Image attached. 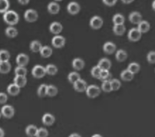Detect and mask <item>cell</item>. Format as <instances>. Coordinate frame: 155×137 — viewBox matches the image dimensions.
Wrapping results in <instances>:
<instances>
[{
    "mask_svg": "<svg viewBox=\"0 0 155 137\" xmlns=\"http://www.w3.org/2000/svg\"><path fill=\"white\" fill-rule=\"evenodd\" d=\"M3 19L5 22L9 26L16 25L19 19V16L15 11L9 10L3 14Z\"/></svg>",
    "mask_w": 155,
    "mask_h": 137,
    "instance_id": "1",
    "label": "cell"
},
{
    "mask_svg": "<svg viewBox=\"0 0 155 137\" xmlns=\"http://www.w3.org/2000/svg\"><path fill=\"white\" fill-rule=\"evenodd\" d=\"M24 17L25 20L27 22L32 23L36 21L38 17L37 12L33 9H28L25 12Z\"/></svg>",
    "mask_w": 155,
    "mask_h": 137,
    "instance_id": "2",
    "label": "cell"
},
{
    "mask_svg": "<svg viewBox=\"0 0 155 137\" xmlns=\"http://www.w3.org/2000/svg\"><path fill=\"white\" fill-rule=\"evenodd\" d=\"M32 76L37 79L43 77L46 74L45 67L39 65H36L32 68L31 71Z\"/></svg>",
    "mask_w": 155,
    "mask_h": 137,
    "instance_id": "3",
    "label": "cell"
},
{
    "mask_svg": "<svg viewBox=\"0 0 155 137\" xmlns=\"http://www.w3.org/2000/svg\"><path fill=\"white\" fill-rule=\"evenodd\" d=\"M51 43L52 46L54 48H60L64 46L66 43V39L62 36L55 35L52 38Z\"/></svg>",
    "mask_w": 155,
    "mask_h": 137,
    "instance_id": "4",
    "label": "cell"
},
{
    "mask_svg": "<svg viewBox=\"0 0 155 137\" xmlns=\"http://www.w3.org/2000/svg\"><path fill=\"white\" fill-rule=\"evenodd\" d=\"M1 113L5 118L10 119L14 116L15 110L12 106L10 105H5L2 108Z\"/></svg>",
    "mask_w": 155,
    "mask_h": 137,
    "instance_id": "5",
    "label": "cell"
},
{
    "mask_svg": "<svg viewBox=\"0 0 155 137\" xmlns=\"http://www.w3.org/2000/svg\"><path fill=\"white\" fill-rule=\"evenodd\" d=\"M142 34L137 28H134L129 31L127 35L128 38L131 42H137L140 39Z\"/></svg>",
    "mask_w": 155,
    "mask_h": 137,
    "instance_id": "6",
    "label": "cell"
},
{
    "mask_svg": "<svg viewBox=\"0 0 155 137\" xmlns=\"http://www.w3.org/2000/svg\"><path fill=\"white\" fill-rule=\"evenodd\" d=\"M103 24V20L102 18L98 16H94L90 20L89 24L90 27L93 29L97 30L100 28Z\"/></svg>",
    "mask_w": 155,
    "mask_h": 137,
    "instance_id": "7",
    "label": "cell"
},
{
    "mask_svg": "<svg viewBox=\"0 0 155 137\" xmlns=\"http://www.w3.org/2000/svg\"><path fill=\"white\" fill-rule=\"evenodd\" d=\"M99 87L95 85H91L87 87L86 91L87 95L90 98H94L98 96L101 93Z\"/></svg>",
    "mask_w": 155,
    "mask_h": 137,
    "instance_id": "8",
    "label": "cell"
},
{
    "mask_svg": "<svg viewBox=\"0 0 155 137\" xmlns=\"http://www.w3.org/2000/svg\"><path fill=\"white\" fill-rule=\"evenodd\" d=\"M29 60L28 55L24 53L18 54L16 58V62L18 66L25 67L28 64Z\"/></svg>",
    "mask_w": 155,
    "mask_h": 137,
    "instance_id": "9",
    "label": "cell"
},
{
    "mask_svg": "<svg viewBox=\"0 0 155 137\" xmlns=\"http://www.w3.org/2000/svg\"><path fill=\"white\" fill-rule=\"evenodd\" d=\"M67 9L68 12L71 15H75L78 14L81 9L79 4L75 2L69 3L67 6Z\"/></svg>",
    "mask_w": 155,
    "mask_h": 137,
    "instance_id": "10",
    "label": "cell"
},
{
    "mask_svg": "<svg viewBox=\"0 0 155 137\" xmlns=\"http://www.w3.org/2000/svg\"><path fill=\"white\" fill-rule=\"evenodd\" d=\"M63 27L61 23L58 22H52L49 25V30L52 34L58 35L62 31Z\"/></svg>",
    "mask_w": 155,
    "mask_h": 137,
    "instance_id": "11",
    "label": "cell"
},
{
    "mask_svg": "<svg viewBox=\"0 0 155 137\" xmlns=\"http://www.w3.org/2000/svg\"><path fill=\"white\" fill-rule=\"evenodd\" d=\"M41 120L43 123L44 125L47 126H50L54 123L55 118L51 114L46 113L43 115Z\"/></svg>",
    "mask_w": 155,
    "mask_h": 137,
    "instance_id": "12",
    "label": "cell"
},
{
    "mask_svg": "<svg viewBox=\"0 0 155 137\" xmlns=\"http://www.w3.org/2000/svg\"><path fill=\"white\" fill-rule=\"evenodd\" d=\"M128 18L130 22L134 24L138 25L142 20L141 14L136 11L131 12L129 15Z\"/></svg>",
    "mask_w": 155,
    "mask_h": 137,
    "instance_id": "13",
    "label": "cell"
},
{
    "mask_svg": "<svg viewBox=\"0 0 155 137\" xmlns=\"http://www.w3.org/2000/svg\"><path fill=\"white\" fill-rule=\"evenodd\" d=\"M47 9L48 12L52 15L58 14L60 10V7L59 4L56 2H52L48 3Z\"/></svg>",
    "mask_w": 155,
    "mask_h": 137,
    "instance_id": "14",
    "label": "cell"
},
{
    "mask_svg": "<svg viewBox=\"0 0 155 137\" xmlns=\"http://www.w3.org/2000/svg\"><path fill=\"white\" fill-rule=\"evenodd\" d=\"M73 86L74 89L79 92L86 91L88 87L86 82L81 79L73 84Z\"/></svg>",
    "mask_w": 155,
    "mask_h": 137,
    "instance_id": "15",
    "label": "cell"
},
{
    "mask_svg": "<svg viewBox=\"0 0 155 137\" xmlns=\"http://www.w3.org/2000/svg\"><path fill=\"white\" fill-rule=\"evenodd\" d=\"M103 49L104 51L106 53L111 54L116 51V46L114 43L110 42H107L104 44Z\"/></svg>",
    "mask_w": 155,
    "mask_h": 137,
    "instance_id": "16",
    "label": "cell"
},
{
    "mask_svg": "<svg viewBox=\"0 0 155 137\" xmlns=\"http://www.w3.org/2000/svg\"><path fill=\"white\" fill-rule=\"evenodd\" d=\"M102 70H109L111 67V63L109 59L103 58L100 60L97 65Z\"/></svg>",
    "mask_w": 155,
    "mask_h": 137,
    "instance_id": "17",
    "label": "cell"
},
{
    "mask_svg": "<svg viewBox=\"0 0 155 137\" xmlns=\"http://www.w3.org/2000/svg\"><path fill=\"white\" fill-rule=\"evenodd\" d=\"M38 129V128L35 125H29L25 128V133L29 137H35Z\"/></svg>",
    "mask_w": 155,
    "mask_h": 137,
    "instance_id": "18",
    "label": "cell"
},
{
    "mask_svg": "<svg viewBox=\"0 0 155 137\" xmlns=\"http://www.w3.org/2000/svg\"><path fill=\"white\" fill-rule=\"evenodd\" d=\"M43 46L40 42L37 40H34L30 43L29 48L31 51L33 52H39Z\"/></svg>",
    "mask_w": 155,
    "mask_h": 137,
    "instance_id": "19",
    "label": "cell"
},
{
    "mask_svg": "<svg viewBox=\"0 0 155 137\" xmlns=\"http://www.w3.org/2000/svg\"><path fill=\"white\" fill-rule=\"evenodd\" d=\"M13 81V83L20 88L24 87L27 82V79L25 76L15 75Z\"/></svg>",
    "mask_w": 155,
    "mask_h": 137,
    "instance_id": "20",
    "label": "cell"
},
{
    "mask_svg": "<svg viewBox=\"0 0 155 137\" xmlns=\"http://www.w3.org/2000/svg\"><path fill=\"white\" fill-rule=\"evenodd\" d=\"M5 33L6 35L8 37L13 38L18 35V31L17 29L13 26H9L5 28Z\"/></svg>",
    "mask_w": 155,
    "mask_h": 137,
    "instance_id": "21",
    "label": "cell"
},
{
    "mask_svg": "<svg viewBox=\"0 0 155 137\" xmlns=\"http://www.w3.org/2000/svg\"><path fill=\"white\" fill-rule=\"evenodd\" d=\"M7 89L8 93L12 96L17 95L20 91V88L14 83L9 84Z\"/></svg>",
    "mask_w": 155,
    "mask_h": 137,
    "instance_id": "22",
    "label": "cell"
},
{
    "mask_svg": "<svg viewBox=\"0 0 155 137\" xmlns=\"http://www.w3.org/2000/svg\"><path fill=\"white\" fill-rule=\"evenodd\" d=\"M39 53L42 57L47 58L51 55L53 53V50L50 46L44 45L43 46Z\"/></svg>",
    "mask_w": 155,
    "mask_h": 137,
    "instance_id": "23",
    "label": "cell"
},
{
    "mask_svg": "<svg viewBox=\"0 0 155 137\" xmlns=\"http://www.w3.org/2000/svg\"><path fill=\"white\" fill-rule=\"evenodd\" d=\"M85 65L84 61L79 58H74L72 62V65L75 69L80 70L83 69Z\"/></svg>",
    "mask_w": 155,
    "mask_h": 137,
    "instance_id": "24",
    "label": "cell"
},
{
    "mask_svg": "<svg viewBox=\"0 0 155 137\" xmlns=\"http://www.w3.org/2000/svg\"><path fill=\"white\" fill-rule=\"evenodd\" d=\"M126 28L124 24L114 25L113 31L115 34L118 36L123 35L125 32Z\"/></svg>",
    "mask_w": 155,
    "mask_h": 137,
    "instance_id": "25",
    "label": "cell"
},
{
    "mask_svg": "<svg viewBox=\"0 0 155 137\" xmlns=\"http://www.w3.org/2000/svg\"><path fill=\"white\" fill-rule=\"evenodd\" d=\"M12 66L9 61L0 62V72L3 74L9 72L11 69Z\"/></svg>",
    "mask_w": 155,
    "mask_h": 137,
    "instance_id": "26",
    "label": "cell"
},
{
    "mask_svg": "<svg viewBox=\"0 0 155 137\" xmlns=\"http://www.w3.org/2000/svg\"><path fill=\"white\" fill-rule=\"evenodd\" d=\"M137 28L142 33L147 32L150 28L149 23L145 20H142L138 25Z\"/></svg>",
    "mask_w": 155,
    "mask_h": 137,
    "instance_id": "27",
    "label": "cell"
},
{
    "mask_svg": "<svg viewBox=\"0 0 155 137\" xmlns=\"http://www.w3.org/2000/svg\"><path fill=\"white\" fill-rule=\"evenodd\" d=\"M134 74L127 69L123 70L120 75L121 79L125 81H130L134 78Z\"/></svg>",
    "mask_w": 155,
    "mask_h": 137,
    "instance_id": "28",
    "label": "cell"
},
{
    "mask_svg": "<svg viewBox=\"0 0 155 137\" xmlns=\"http://www.w3.org/2000/svg\"><path fill=\"white\" fill-rule=\"evenodd\" d=\"M127 57L126 52L123 49H119L116 52L115 58L119 62H123L125 61Z\"/></svg>",
    "mask_w": 155,
    "mask_h": 137,
    "instance_id": "29",
    "label": "cell"
},
{
    "mask_svg": "<svg viewBox=\"0 0 155 137\" xmlns=\"http://www.w3.org/2000/svg\"><path fill=\"white\" fill-rule=\"evenodd\" d=\"M125 18L121 14L117 13L115 14L112 18V22L114 25L124 24Z\"/></svg>",
    "mask_w": 155,
    "mask_h": 137,
    "instance_id": "30",
    "label": "cell"
},
{
    "mask_svg": "<svg viewBox=\"0 0 155 137\" xmlns=\"http://www.w3.org/2000/svg\"><path fill=\"white\" fill-rule=\"evenodd\" d=\"M46 74L53 75L57 74L58 72L57 67L53 64H48L45 67Z\"/></svg>",
    "mask_w": 155,
    "mask_h": 137,
    "instance_id": "31",
    "label": "cell"
},
{
    "mask_svg": "<svg viewBox=\"0 0 155 137\" xmlns=\"http://www.w3.org/2000/svg\"><path fill=\"white\" fill-rule=\"evenodd\" d=\"M48 85L43 84L41 85L38 88L37 93L40 97L43 98L47 95V91Z\"/></svg>",
    "mask_w": 155,
    "mask_h": 137,
    "instance_id": "32",
    "label": "cell"
},
{
    "mask_svg": "<svg viewBox=\"0 0 155 137\" xmlns=\"http://www.w3.org/2000/svg\"><path fill=\"white\" fill-rule=\"evenodd\" d=\"M127 69L134 75L139 72L140 70V66L138 63L133 62L129 65Z\"/></svg>",
    "mask_w": 155,
    "mask_h": 137,
    "instance_id": "33",
    "label": "cell"
},
{
    "mask_svg": "<svg viewBox=\"0 0 155 137\" xmlns=\"http://www.w3.org/2000/svg\"><path fill=\"white\" fill-rule=\"evenodd\" d=\"M10 7V3L7 0H0V12L4 14L9 10Z\"/></svg>",
    "mask_w": 155,
    "mask_h": 137,
    "instance_id": "34",
    "label": "cell"
},
{
    "mask_svg": "<svg viewBox=\"0 0 155 137\" xmlns=\"http://www.w3.org/2000/svg\"><path fill=\"white\" fill-rule=\"evenodd\" d=\"M112 76L109 70H102L99 79L103 82L104 81H110Z\"/></svg>",
    "mask_w": 155,
    "mask_h": 137,
    "instance_id": "35",
    "label": "cell"
},
{
    "mask_svg": "<svg viewBox=\"0 0 155 137\" xmlns=\"http://www.w3.org/2000/svg\"><path fill=\"white\" fill-rule=\"evenodd\" d=\"M10 57V54L8 50L3 49L0 50V62L9 61Z\"/></svg>",
    "mask_w": 155,
    "mask_h": 137,
    "instance_id": "36",
    "label": "cell"
},
{
    "mask_svg": "<svg viewBox=\"0 0 155 137\" xmlns=\"http://www.w3.org/2000/svg\"><path fill=\"white\" fill-rule=\"evenodd\" d=\"M68 79L70 82L73 84L81 79L80 76L77 72H72L68 74Z\"/></svg>",
    "mask_w": 155,
    "mask_h": 137,
    "instance_id": "37",
    "label": "cell"
},
{
    "mask_svg": "<svg viewBox=\"0 0 155 137\" xmlns=\"http://www.w3.org/2000/svg\"><path fill=\"white\" fill-rule=\"evenodd\" d=\"M14 72L16 76H26L27 70L25 67L17 66L15 69Z\"/></svg>",
    "mask_w": 155,
    "mask_h": 137,
    "instance_id": "38",
    "label": "cell"
},
{
    "mask_svg": "<svg viewBox=\"0 0 155 137\" xmlns=\"http://www.w3.org/2000/svg\"><path fill=\"white\" fill-rule=\"evenodd\" d=\"M58 92V89L55 86L51 85H48L47 95L50 97H54L57 95Z\"/></svg>",
    "mask_w": 155,
    "mask_h": 137,
    "instance_id": "39",
    "label": "cell"
},
{
    "mask_svg": "<svg viewBox=\"0 0 155 137\" xmlns=\"http://www.w3.org/2000/svg\"><path fill=\"white\" fill-rule=\"evenodd\" d=\"M102 70L97 65L91 69V73L92 76L95 78L99 79Z\"/></svg>",
    "mask_w": 155,
    "mask_h": 137,
    "instance_id": "40",
    "label": "cell"
},
{
    "mask_svg": "<svg viewBox=\"0 0 155 137\" xmlns=\"http://www.w3.org/2000/svg\"><path fill=\"white\" fill-rule=\"evenodd\" d=\"M48 132L45 128L41 127L38 128L35 137H48Z\"/></svg>",
    "mask_w": 155,
    "mask_h": 137,
    "instance_id": "41",
    "label": "cell"
},
{
    "mask_svg": "<svg viewBox=\"0 0 155 137\" xmlns=\"http://www.w3.org/2000/svg\"><path fill=\"white\" fill-rule=\"evenodd\" d=\"M110 81L103 82L101 85V88L104 91L108 92L112 91Z\"/></svg>",
    "mask_w": 155,
    "mask_h": 137,
    "instance_id": "42",
    "label": "cell"
},
{
    "mask_svg": "<svg viewBox=\"0 0 155 137\" xmlns=\"http://www.w3.org/2000/svg\"><path fill=\"white\" fill-rule=\"evenodd\" d=\"M110 83L112 91H116L119 89L121 85L120 81L117 79H114L110 81Z\"/></svg>",
    "mask_w": 155,
    "mask_h": 137,
    "instance_id": "43",
    "label": "cell"
},
{
    "mask_svg": "<svg viewBox=\"0 0 155 137\" xmlns=\"http://www.w3.org/2000/svg\"><path fill=\"white\" fill-rule=\"evenodd\" d=\"M148 62L152 64H155V51H151L147 54V56Z\"/></svg>",
    "mask_w": 155,
    "mask_h": 137,
    "instance_id": "44",
    "label": "cell"
},
{
    "mask_svg": "<svg viewBox=\"0 0 155 137\" xmlns=\"http://www.w3.org/2000/svg\"><path fill=\"white\" fill-rule=\"evenodd\" d=\"M8 96L4 92H1L0 94V103L1 104H5L7 102Z\"/></svg>",
    "mask_w": 155,
    "mask_h": 137,
    "instance_id": "45",
    "label": "cell"
},
{
    "mask_svg": "<svg viewBox=\"0 0 155 137\" xmlns=\"http://www.w3.org/2000/svg\"><path fill=\"white\" fill-rule=\"evenodd\" d=\"M116 0H103V2L104 4L108 6H112L114 5L117 2Z\"/></svg>",
    "mask_w": 155,
    "mask_h": 137,
    "instance_id": "46",
    "label": "cell"
},
{
    "mask_svg": "<svg viewBox=\"0 0 155 137\" xmlns=\"http://www.w3.org/2000/svg\"><path fill=\"white\" fill-rule=\"evenodd\" d=\"M30 1L29 0H18V2L20 4L25 5H28L29 2Z\"/></svg>",
    "mask_w": 155,
    "mask_h": 137,
    "instance_id": "47",
    "label": "cell"
},
{
    "mask_svg": "<svg viewBox=\"0 0 155 137\" xmlns=\"http://www.w3.org/2000/svg\"><path fill=\"white\" fill-rule=\"evenodd\" d=\"M68 137H82L78 133H73L71 134Z\"/></svg>",
    "mask_w": 155,
    "mask_h": 137,
    "instance_id": "48",
    "label": "cell"
},
{
    "mask_svg": "<svg viewBox=\"0 0 155 137\" xmlns=\"http://www.w3.org/2000/svg\"><path fill=\"white\" fill-rule=\"evenodd\" d=\"M122 2L125 4H130L134 2L133 0H123L121 1Z\"/></svg>",
    "mask_w": 155,
    "mask_h": 137,
    "instance_id": "49",
    "label": "cell"
},
{
    "mask_svg": "<svg viewBox=\"0 0 155 137\" xmlns=\"http://www.w3.org/2000/svg\"><path fill=\"white\" fill-rule=\"evenodd\" d=\"M0 137H4L5 132L4 130L1 128L0 129Z\"/></svg>",
    "mask_w": 155,
    "mask_h": 137,
    "instance_id": "50",
    "label": "cell"
},
{
    "mask_svg": "<svg viewBox=\"0 0 155 137\" xmlns=\"http://www.w3.org/2000/svg\"><path fill=\"white\" fill-rule=\"evenodd\" d=\"M91 137H103L101 135L98 134H96L93 135Z\"/></svg>",
    "mask_w": 155,
    "mask_h": 137,
    "instance_id": "51",
    "label": "cell"
},
{
    "mask_svg": "<svg viewBox=\"0 0 155 137\" xmlns=\"http://www.w3.org/2000/svg\"><path fill=\"white\" fill-rule=\"evenodd\" d=\"M152 7L153 9L155 11V0L153 1L152 3Z\"/></svg>",
    "mask_w": 155,
    "mask_h": 137,
    "instance_id": "52",
    "label": "cell"
},
{
    "mask_svg": "<svg viewBox=\"0 0 155 137\" xmlns=\"http://www.w3.org/2000/svg\"></svg>",
    "mask_w": 155,
    "mask_h": 137,
    "instance_id": "53",
    "label": "cell"
}]
</instances>
